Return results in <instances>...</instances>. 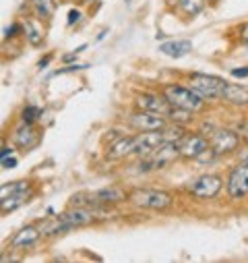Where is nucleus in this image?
<instances>
[{
  "mask_svg": "<svg viewBox=\"0 0 248 263\" xmlns=\"http://www.w3.org/2000/svg\"><path fill=\"white\" fill-rule=\"evenodd\" d=\"M163 96H166V100H168L174 108L186 110V112H191V114L203 110V106H205V100H203L193 87L166 85V87H163Z\"/></svg>",
  "mask_w": 248,
  "mask_h": 263,
  "instance_id": "f257e3e1",
  "label": "nucleus"
},
{
  "mask_svg": "<svg viewBox=\"0 0 248 263\" xmlns=\"http://www.w3.org/2000/svg\"><path fill=\"white\" fill-rule=\"evenodd\" d=\"M129 201L141 210L161 212V210H168L174 199L168 191H161V189H135L129 195Z\"/></svg>",
  "mask_w": 248,
  "mask_h": 263,
  "instance_id": "f03ea898",
  "label": "nucleus"
},
{
  "mask_svg": "<svg viewBox=\"0 0 248 263\" xmlns=\"http://www.w3.org/2000/svg\"><path fill=\"white\" fill-rule=\"evenodd\" d=\"M124 199H129V195L118 186H106L97 189L91 193H79L73 197V201L79 205H89V208H99V205H110V203H120Z\"/></svg>",
  "mask_w": 248,
  "mask_h": 263,
  "instance_id": "7ed1b4c3",
  "label": "nucleus"
},
{
  "mask_svg": "<svg viewBox=\"0 0 248 263\" xmlns=\"http://www.w3.org/2000/svg\"><path fill=\"white\" fill-rule=\"evenodd\" d=\"M178 158H182L178 143H163V145H159L155 152H151L149 156H143V160L139 162V170H141V172L159 170V168H163V166H170V164L176 162Z\"/></svg>",
  "mask_w": 248,
  "mask_h": 263,
  "instance_id": "20e7f679",
  "label": "nucleus"
},
{
  "mask_svg": "<svg viewBox=\"0 0 248 263\" xmlns=\"http://www.w3.org/2000/svg\"><path fill=\"white\" fill-rule=\"evenodd\" d=\"M228 81L215 77V75H203V73H195L191 75V87L203 98V100H221L223 89H225Z\"/></svg>",
  "mask_w": 248,
  "mask_h": 263,
  "instance_id": "39448f33",
  "label": "nucleus"
},
{
  "mask_svg": "<svg viewBox=\"0 0 248 263\" xmlns=\"http://www.w3.org/2000/svg\"><path fill=\"white\" fill-rule=\"evenodd\" d=\"M225 191L234 201L248 197V162H240L236 168H232L225 182Z\"/></svg>",
  "mask_w": 248,
  "mask_h": 263,
  "instance_id": "423d86ee",
  "label": "nucleus"
},
{
  "mask_svg": "<svg viewBox=\"0 0 248 263\" xmlns=\"http://www.w3.org/2000/svg\"><path fill=\"white\" fill-rule=\"evenodd\" d=\"M223 186V180L221 176L217 174H203L199 178H195L193 182H189V186H186V191H189L191 195L195 197H201V199H211V197H215Z\"/></svg>",
  "mask_w": 248,
  "mask_h": 263,
  "instance_id": "0eeeda50",
  "label": "nucleus"
},
{
  "mask_svg": "<svg viewBox=\"0 0 248 263\" xmlns=\"http://www.w3.org/2000/svg\"><path fill=\"white\" fill-rule=\"evenodd\" d=\"M240 145V133H234V130H215L211 141H209V147L215 156H225V154H232L236 152Z\"/></svg>",
  "mask_w": 248,
  "mask_h": 263,
  "instance_id": "6e6552de",
  "label": "nucleus"
},
{
  "mask_svg": "<svg viewBox=\"0 0 248 263\" xmlns=\"http://www.w3.org/2000/svg\"><path fill=\"white\" fill-rule=\"evenodd\" d=\"M129 124L133 128H137L139 133H145V130H159V128L168 126L166 116L155 114V112H145V110H139V112L131 114L129 116Z\"/></svg>",
  "mask_w": 248,
  "mask_h": 263,
  "instance_id": "1a4fd4ad",
  "label": "nucleus"
},
{
  "mask_svg": "<svg viewBox=\"0 0 248 263\" xmlns=\"http://www.w3.org/2000/svg\"><path fill=\"white\" fill-rule=\"evenodd\" d=\"M137 108L139 110H145V112H155V114H161V116H170L172 112V104L166 100V96H157V93H141L137 96Z\"/></svg>",
  "mask_w": 248,
  "mask_h": 263,
  "instance_id": "9d476101",
  "label": "nucleus"
},
{
  "mask_svg": "<svg viewBox=\"0 0 248 263\" xmlns=\"http://www.w3.org/2000/svg\"><path fill=\"white\" fill-rule=\"evenodd\" d=\"M180 147V156L182 158H191V160H199L205 152H209V141L203 135H186L178 141Z\"/></svg>",
  "mask_w": 248,
  "mask_h": 263,
  "instance_id": "9b49d317",
  "label": "nucleus"
},
{
  "mask_svg": "<svg viewBox=\"0 0 248 263\" xmlns=\"http://www.w3.org/2000/svg\"><path fill=\"white\" fill-rule=\"evenodd\" d=\"M135 154V137H120L108 149V160H122Z\"/></svg>",
  "mask_w": 248,
  "mask_h": 263,
  "instance_id": "f8f14e48",
  "label": "nucleus"
},
{
  "mask_svg": "<svg viewBox=\"0 0 248 263\" xmlns=\"http://www.w3.org/2000/svg\"><path fill=\"white\" fill-rule=\"evenodd\" d=\"M193 50V42L191 40H172L159 46V52L170 56V58H182Z\"/></svg>",
  "mask_w": 248,
  "mask_h": 263,
  "instance_id": "ddd939ff",
  "label": "nucleus"
},
{
  "mask_svg": "<svg viewBox=\"0 0 248 263\" xmlns=\"http://www.w3.org/2000/svg\"><path fill=\"white\" fill-rule=\"evenodd\" d=\"M223 102L234 104V106H248V89L244 85H236V83H228L221 96Z\"/></svg>",
  "mask_w": 248,
  "mask_h": 263,
  "instance_id": "4468645a",
  "label": "nucleus"
},
{
  "mask_svg": "<svg viewBox=\"0 0 248 263\" xmlns=\"http://www.w3.org/2000/svg\"><path fill=\"white\" fill-rule=\"evenodd\" d=\"M13 141H15L19 147H23V149L33 147L35 141H37V135H35V130H33V124H25V122H23L19 128H15Z\"/></svg>",
  "mask_w": 248,
  "mask_h": 263,
  "instance_id": "2eb2a0df",
  "label": "nucleus"
},
{
  "mask_svg": "<svg viewBox=\"0 0 248 263\" xmlns=\"http://www.w3.org/2000/svg\"><path fill=\"white\" fill-rule=\"evenodd\" d=\"M31 195V186L29 189H23V191H17V193H11L7 197H3V212H13L17 208H21Z\"/></svg>",
  "mask_w": 248,
  "mask_h": 263,
  "instance_id": "dca6fc26",
  "label": "nucleus"
},
{
  "mask_svg": "<svg viewBox=\"0 0 248 263\" xmlns=\"http://www.w3.org/2000/svg\"><path fill=\"white\" fill-rule=\"evenodd\" d=\"M42 230L37 226H25L23 230H19L13 238V247H31L37 238H39Z\"/></svg>",
  "mask_w": 248,
  "mask_h": 263,
  "instance_id": "f3484780",
  "label": "nucleus"
},
{
  "mask_svg": "<svg viewBox=\"0 0 248 263\" xmlns=\"http://www.w3.org/2000/svg\"><path fill=\"white\" fill-rule=\"evenodd\" d=\"M168 3L178 11H182L184 15H197L205 7V0H168Z\"/></svg>",
  "mask_w": 248,
  "mask_h": 263,
  "instance_id": "a211bd4d",
  "label": "nucleus"
},
{
  "mask_svg": "<svg viewBox=\"0 0 248 263\" xmlns=\"http://www.w3.org/2000/svg\"><path fill=\"white\" fill-rule=\"evenodd\" d=\"M25 35H27V42L31 46H39L42 44V31L37 29V25L33 21H27L25 23Z\"/></svg>",
  "mask_w": 248,
  "mask_h": 263,
  "instance_id": "6ab92c4d",
  "label": "nucleus"
},
{
  "mask_svg": "<svg viewBox=\"0 0 248 263\" xmlns=\"http://www.w3.org/2000/svg\"><path fill=\"white\" fill-rule=\"evenodd\" d=\"M33 9L42 17H50L54 11V0H33Z\"/></svg>",
  "mask_w": 248,
  "mask_h": 263,
  "instance_id": "aec40b11",
  "label": "nucleus"
},
{
  "mask_svg": "<svg viewBox=\"0 0 248 263\" xmlns=\"http://www.w3.org/2000/svg\"><path fill=\"white\" fill-rule=\"evenodd\" d=\"M39 116H42V110H39L37 106H31V104H29V106L23 110V122H25V124H33Z\"/></svg>",
  "mask_w": 248,
  "mask_h": 263,
  "instance_id": "412c9836",
  "label": "nucleus"
},
{
  "mask_svg": "<svg viewBox=\"0 0 248 263\" xmlns=\"http://www.w3.org/2000/svg\"><path fill=\"white\" fill-rule=\"evenodd\" d=\"M23 189H29V182L27 180H19V182H11V184H5L3 186V197H7V195H11V193H17V191H23Z\"/></svg>",
  "mask_w": 248,
  "mask_h": 263,
  "instance_id": "4be33fe9",
  "label": "nucleus"
},
{
  "mask_svg": "<svg viewBox=\"0 0 248 263\" xmlns=\"http://www.w3.org/2000/svg\"><path fill=\"white\" fill-rule=\"evenodd\" d=\"M232 75L238 77V79H244L248 77V67H240V69H232Z\"/></svg>",
  "mask_w": 248,
  "mask_h": 263,
  "instance_id": "5701e85b",
  "label": "nucleus"
},
{
  "mask_svg": "<svg viewBox=\"0 0 248 263\" xmlns=\"http://www.w3.org/2000/svg\"><path fill=\"white\" fill-rule=\"evenodd\" d=\"M240 42H242V44H246V46H248V23H246V25H242V27H240Z\"/></svg>",
  "mask_w": 248,
  "mask_h": 263,
  "instance_id": "b1692460",
  "label": "nucleus"
},
{
  "mask_svg": "<svg viewBox=\"0 0 248 263\" xmlns=\"http://www.w3.org/2000/svg\"><path fill=\"white\" fill-rule=\"evenodd\" d=\"M3 166H5V168H13V166H17V160H15L13 156H9V158H3Z\"/></svg>",
  "mask_w": 248,
  "mask_h": 263,
  "instance_id": "393cba45",
  "label": "nucleus"
},
{
  "mask_svg": "<svg viewBox=\"0 0 248 263\" xmlns=\"http://www.w3.org/2000/svg\"><path fill=\"white\" fill-rule=\"evenodd\" d=\"M77 21H79V11L73 9V11L69 13V25H73V23H77Z\"/></svg>",
  "mask_w": 248,
  "mask_h": 263,
  "instance_id": "a878e982",
  "label": "nucleus"
},
{
  "mask_svg": "<svg viewBox=\"0 0 248 263\" xmlns=\"http://www.w3.org/2000/svg\"><path fill=\"white\" fill-rule=\"evenodd\" d=\"M17 29H19V27H17V25H11V27H9V29H5V37H13V33H15V31H17Z\"/></svg>",
  "mask_w": 248,
  "mask_h": 263,
  "instance_id": "bb28decb",
  "label": "nucleus"
},
{
  "mask_svg": "<svg viewBox=\"0 0 248 263\" xmlns=\"http://www.w3.org/2000/svg\"><path fill=\"white\" fill-rule=\"evenodd\" d=\"M9 156H13V149H11V147H5L3 154H0V160H3V158H9Z\"/></svg>",
  "mask_w": 248,
  "mask_h": 263,
  "instance_id": "cd10ccee",
  "label": "nucleus"
},
{
  "mask_svg": "<svg viewBox=\"0 0 248 263\" xmlns=\"http://www.w3.org/2000/svg\"><path fill=\"white\" fill-rule=\"evenodd\" d=\"M240 162H248V145L244 147V152L240 154Z\"/></svg>",
  "mask_w": 248,
  "mask_h": 263,
  "instance_id": "c85d7f7f",
  "label": "nucleus"
},
{
  "mask_svg": "<svg viewBox=\"0 0 248 263\" xmlns=\"http://www.w3.org/2000/svg\"><path fill=\"white\" fill-rule=\"evenodd\" d=\"M48 62H50V56H48V58H44V60L39 62V69H42V67H46V64H48Z\"/></svg>",
  "mask_w": 248,
  "mask_h": 263,
  "instance_id": "c756f323",
  "label": "nucleus"
},
{
  "mask_svg": "<svg viewBox=\"0 0 248 263\" xmlns=\"http://www.w3.org/2000/svg\"><path fill=\"white\" fill-rule=\"evenodd\" d=\"M83 3H85V5H91V3H95V0H83Z\"/></svg>",
  "mask_w": 248,
  "mask_h": 263,
  "instance_id": "7c9ffc66",
  "label": "nucleus"
}]
</instances>
